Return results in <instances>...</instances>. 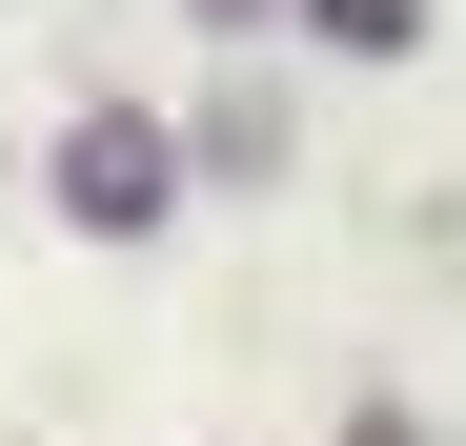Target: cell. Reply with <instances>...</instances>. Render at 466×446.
Masks as SVG:
<instances>
[{
  "label": "cell",
  "instance_id": "cell-1",
  "mask_svg": "<svg viewBox=\"0 0 466 446\" xmlns=\"http://www.w3.org/2000/svg\"><path fill=\"white\" fill-rule=\"evenodd\" d=\"M61 183H82V223H142V203H163V142H142V122H82Z\"/></svg>",
  "mask_w": 466,
  "mask_h": 446
}]
</instances>
